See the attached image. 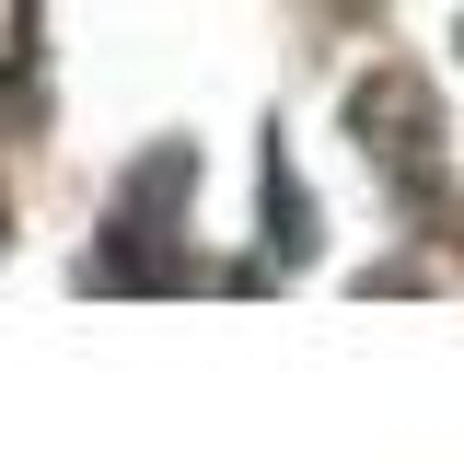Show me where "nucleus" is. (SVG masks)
<instances>
[{"label":"nucleus","instance_id":"1","mask_svg":"<svg viewBox=\"0 0 464 464\" xmlns=\"http://www.w3.org/2000/svg\"><path fill=\"white\" fill-rule=\"evenodd\" d=\"M348 128L372 140V163L395 174V186H418V163L441 174V105H430L418 70H372V82L348 93Z\"/></svg>","mask_w":464,"mask_h":464}]
</instances>
